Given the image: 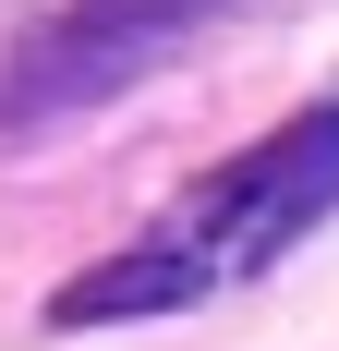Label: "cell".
Here are the masks:
<instances>
[{"instance_id":"2","label":"cell","mask_w":339,"mask_h":351,"mask_svg":"<svg viewBox=\"0 0 339 351\" xmlns=\"http://www.w3.org/2000/svg\"><path fill=\"white\" fill-rule=\"evenodd\" d=\"M194 25H218V0H61V12H25L0 36V121H61L85 97H121Z\"/></svg>"},{"instance_id":"1","label":"cell","mask_w":339,"mask_h":351,"mask_svg":"<svg viewBox=\"0 0 339 351\" xmlns=\"http://www.w3.org/2000/svg\"><path fill=\"white\" fill-rule=\"evenodd\" d=\"M327 206H339V109H303V121L255 134L242 158H218L206 182H182L134 254H109V267L61 279V291H49V327L182 315V303H206V291L255 279L267 254H291Z\"/></svg>"}]
</instances>
